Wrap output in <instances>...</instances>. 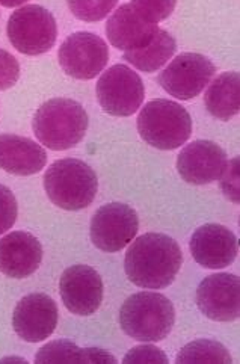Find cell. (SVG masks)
<instances>
[{
	"label": "cell",
	"mask_w": 240,
	"mask_h": 364,
	"mask_svg": "<svg viewBox=\"0 0 240 364\" xmlns=\"http://www.w3.org/2000/svg\"><path fill=\"white\" fill-rule=\"evenodd\" d=\"M182 264V248L173 237L146 233L131 240L126 252L124 271L138 287L158 290L173 284Z\"/></svg>",
	"instance_id": "obj_1"
},
{
	"label": "cell",
	"mask_w": 240,
	"mask_h": 364,
	"mask_svg": "<svg viewBox=\"0 0 240 364\" xmlns=\"http://www.w3.org/2000/svg\"><path fill=\"white\" fill-rule=\"evenodd\" d=\"M138 132L148 145L159 150L182 147L192 135V118L175 102L158 99L142 107L138 117Z\"/></svg>",
	"instance_id": "obj_5"
},
{
	"label": "cell",
	"mask_w": 240,
	"mask_h": 364,
	"mask_svg": "<svg viewBox=\"0 0 240 364\" xmlns=\"http://www.w3.org/2000/svg\"><path fill=\"white\" fill-rule=\"evenodd\" d=\"M47 164L45 150L29 138L2 133L0 135V169L14 176H33Z\"/></svg>",
	"instance_id": "obj_18"
},
{
	"label": "cell",
	"mask_w": 240,
	"mask_h": 364,
	"mask_svg": "<svg viewBox=\"0 0 240 364\" xmlns=\"http://www.w3.org/2000/svg\"><path fill=\"white\" fill-rule=\"evenodd\" d=\"M189 248L198 264L209 269H222L236 260L239 242L230 228L221 224H204L192 235Z\"/></svg>",
	"instance_id": "obj_15"
},
{
	"label": "cell",
	"mask_w": 240,
	"mask_h": 364,
	"mask_svg": "<svg viewBox=\"0 0 240 364\" xmlns=\"http://www.w3.org/2000/svg\"><path fill=\"white\" fill-rule=\"evenodd\" d=\"M177 52L174 36L165 29H158L153 40L141 48L124 52V59L130 65L143 73H154L160 70Z\"/></svg>",
	"instance_id": "obj_20"
},
{
	"label": "cell",
	"mask_w": 240,
	"mask_h": 364,
	"mask_svg": "<svg viewBox=\"0 0 240 364\" xmlns=\"http://www.w3.org/2000/svg\"><path fill=\"white\" fill-rule=\"evenodd\" d=\"M43 260L41 242L28 232H13L0 239V272L9 278H26Z\"/></svg>",
	"instance_id": "obj_17"
},
{
	"label": "cell",
	"mask_w": 240,
	"mask_h": 364,
	"mask_svg": "<svg viewBox=\"0 0 240 364\" xmlns=\"http://www.w3.org/2000/svg\"><path fill=\"white\" fill-rule=\"evenodd\" d=\"M17 200L13 191L5 185H0V236L13 228L17 221Z\"/></svg>",
	"instance_id": "obj_25"
},
{
	"label": "cell",
	"mask_w": 240,
	"mask_h": 364,
	"mask_svg": "<svg viewBox=\"0 0 240 364\" xmlns=\"http://www.w3.org/2000/svg\"><path fill=\"white\" fill-rule=\"evenodd\" d=\"M227 154L216 142H190L177 157V171L189 185H209L219 180L227 166Z\"/></svg>",
	"instance_id": "obj_13"
},
{
	"label": "cell",
	"mask_w": 240,
	"mask_h": 364,
	"mask_svg": "<svg viewBox=\"0 0 240 364\" xmlns=\"http://www.w3.org/2000/svg\"><path fill=\"white\" fill-rule=\"evenodd\" d=\"M6 33L9 43L20 53L38 56L55 46L58 26L49 9L40 5H26L11 14Z\"/></svg>",
	"instance_id": "obj_6"
},
{
	"label": "cell",
	"mask_w": 240,
	"mask_h": 364,
	"mask_svg": "<svg viewBox=\"0 0 240 364\" xmlns=\"http://www.w3.org/2000/svg\"><path fill=\"white\" fill-rule=\"evenodd\" d=\"M177 363H233V358L228 353L227 348L219 342L207 341L201 338L187 343L182 350H180Z\"/></svg>",
	"instance_id": "obj_22"
},
{
	"label": "cell",
	"mask_w": 240,
	"mask_h": 364,
	"mask_svg": "<svg viewBox=\"0 0 240 364\" xmlns=\"http://www.w3.org/2000/svg\"><path fill=\"white\" fill-rule=\"evenodd\" d=\"M207 111L214 118L228 121L239 114L240 109V77L236 71H227L216 77L204 95Z\"/></svg>",
	"instance_id": "obj_19"
},
{
	"label": "cell",
	"mask_w": 240,
	"mask_h": 364,
	"mask_svg": "<svg viewBox=\"0 0 240 364\" xmlns=\"http://www.w3.org/2000/svg\"><path fill=\"white\" fill-rule=\"evenodd\" d=\"M35 136L53 151L73 149L87 135L88 114L71 99H52L43 103L33 115Z\"/></svg>",
	"instance_id": "obj_2"
},
{
	"label": "cell",
	"mask_w": 240,
	"mask_h": 364,
	"mask_svg": "<svg viewBox=\"0 0 240 364\" xmlns=\"http://www.w3.org/2000/svg\"><path fill=\"white\" fill-rule=\"evenodd\" d=\"M59 65L70 77L91 80L99 76L109 60V48L103 38L92 32L70 35L58 52Z\"/></svg>",
	"instance_id": "obj_9"
},
{
	"label": "cell",
	"mask_w": 240,
	"mask_h": 364,
	"mask_svg": "<svg viewBox=\"0 0 240 364\" xmlns=\"http://www.w3.org/2000/svg\"><path fill=\"white\" fill-rule=\"evenodd\" d=\"M97 100L106 114L130 117L141 107L146 88L138 73L124 64L106 70L97 83Z\"/></svg>",
	"instance_id": "obj_7"
},
{
	"label": "cell",
	"mask_w": 240,
	"mask_h": 364,
	"mask_svg": "<svg viewBox=\"0 0 240 364\" xmlns=\"http://www.w3.org/2000/svg\"><path fill=\"white\" fill-rule=\"evenodd\" d=\"M20 79V64L9 52L0 48V91L13 88Z\"/></svg>",
	"instance_id": "obj_26"
},
{
	"label": "cell",
	"mask_w": 240,
	"mask_h": 364,
	"mask_svg": "<svg viewBox=\"0 0 240 364\" xmlns=\"http://www.w3.org/2000/svg\"><path fill=\"white\" fill-rule=\"evenodd\" d=\"M139 228L136 212L127 204L109 203L94 213L89 227L92 244L102 251L116 252L135 239Z\"/></svg>",
	"instance_id": "obj_10"
},
{
	"label": "cell",
	"mask_w": 240,
	"mask_h": 364,
	"mask_svg": "<svg viewBox=\"0 0 240 364\" xmlns=\"http://www.w3.org/2000/svg\"><path fill=\"white\" fill-rule=\"evenodd\" d=\"M44 189L50 201L64 210H82L94 201L99 180L83 161L67 157L50 165L44 174Z\"/></svg>",
	"instance_id": "obj_4"
},
{
	"label": "cell",
	"mask_w": 240,
	"mask_h": 364,
	"mask_svg": "<svg viewBox=\"0 0 240 364\" xmlns=\"http://www.w3.org/2000/svg\"><path fill=\"white\" fill-rule=\"evenodd\" d=\"M124 363H168V357L162 349L153 345H141L129 350L123 360Z\"/></svg>",
	"instance_id": "obj_27"
},
{
	"label": "cell",
	"mask_w": 240,
	"mask_h": 364,
	"mask_svg": "<svg viewBox=\"0 0 240 364\" xmlns=\"http://www.w3.org/2000/svg\"><path fill=\"white\" fill-rule=\"evenodd\" d=\"M35 363H116V358L104 349L79 348L70 341H56L38 350Z\"/></svg>",
	"instance_id": "obj_21"
},
{
	"label": "cell",
	"mask_w": 240,
	"mask_h": 364,
	"mask_svg": "<svg viewBox=\"0 0 240 364\" xmlns=\"http://www.w3.org/2000/svg\"><path fill=\"white\" fill-rule=\"evenodd\" d=\"M175 322L173 302L162 294L139 292L129 296L119 310L123 331L138 342H160Z\"/></svg>",
	"instance_id": "obj_3"
},
{
	"label": "cell",
	"mask_w": 240,
	"mask_h": 364,
	"mask_svg": "<svg viewBox=\"0 0 240 364\" xmlns=\"http://www.w3.org/2000/svg\"><path fill=\"white\" fill-rule=\"evenodd\" d=\"M67 4L77 20L95 23L109 16L118 0H67Z\"/></svg>",
	"instance_id": "obj_23"
},
{
	"label": "cell",
	"mask_w": 240,
	"mask_h": 364,
	"mask_svg": "<svg viewBox=\"0 0 240 364\" xmlns=\"http://www.w3.org/2000/svg\"><path fill=\"white\" fill-rule=\"evenodd\" d=\"M158 29V24L148 20L133 4L119 6L106 23L107 40L124 52L147 46Z\"/></svg>",
	"instance_id": "obj_16"
},
{
	"label": "cell",
	"mask_w": 240,
	"mask_h": 364,
	"mask_svg": "<svg viewBox=\"0 0 240 364\" xmlns=\"http://www.w3.org/2000/svg\"><path fill=\"white\" fill-rule=\"evenodd\" d=\"M222 191L228 200L239 203V157L227 164L222 177Z\"/></svg>",
	"instance_id": "obj_28"
},
{
	"label": "cell",
	"mask_w": 240,
	"mask_h": 364,
	"mask_svg": "<svg viewBox=\"0 0 240 364\" xmlns=\"http://www.w3.org/2000/svg\"><path fill=\"white\" fill-rule=\"evenodd\" d=\"M216 67L201 53L175 56L160 75V87L178 100H192L200 95L213 79Z\"/></svg>",
	"instance_id": "obj_8"
},
{
	"label": "cell",
	"mask_w": 240,
	"mask_h": 364,
	"mask_svg": "<svg viewBox=\"0 0 240 364\" xmlns=\"http://www.w3.org/2000/svg\"><path fill=\"white\" fill-rule=\"evenodd\" d=\"M28 0H0V5L5 8H17L23 4H26Z\"/></svg>",
	"instance_id": "obj_29"
},
{
	"label": "cell",
	"mask_w": 240,
	"mask_h": 364,
	"mask_svg": "<svg viewBox=\"0 0 240 364\" xmlns=\"http://www.w3.org/2000/svg\"><path fill=\"white\" fill-rule=\"evenodd\" d=\"M197 306L214 322H231L240 313V282L233 274H213L200 283Z\"/></svg>",
	"instance_id": "obj_12"
},
{
	"label": "cell",
	"mask_w": 240,
	"mask_h": 364,
	"mask_svg": "<svg viewBox=\"0 0 240 364\" xmlns=\"http://www.w3.org/2000/svg\"><path fill=\"white\" fill-rule=\"evenodd\" d=\"M131 4L148 20L159 23L173 14L177 0H131Z\"/></svg>",
	"instance_id": "obj_24"
},
{
	"label": "cell",
	"mask_w": 240,
	"mask_h": 364,
	"mask_svg": "<svg viewBox=\"0 0 240 364\" xmlns=\"http://www.w3.org/2000/svg\"><path fill=\"white\" fill-rule=\"evenodd\" d=\"M59 292L68 311L77 316H89L102 306V277L91 266H70L59 280Z\"/></svg>",
	"instance_id": "obj_11"
},
{
	"label": "cell",
	"mask_w": 240,
	"mask_h": 364,
	"mask_svg": "<svg viewBox=\"0 0 240 364\" xmlns=\"http://www.w3.org/2000/svg\"><path fill=\"white\" fill-rule=\"evenodd\" d=\"M58 325V306L45 294H31L21 298L14 309L13 326L23 341L38 343L49 338Z\"/></svg>",
	"instance_id": "obj_14"
}]
</instances>
